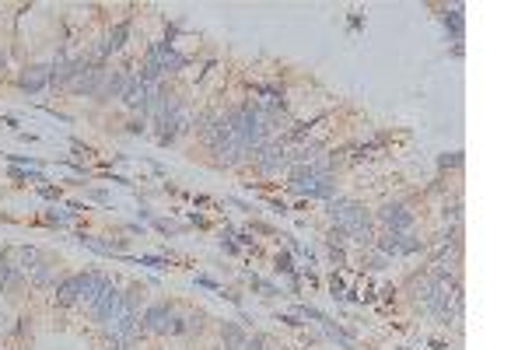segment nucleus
Returning a JSON list of instances; mask_svg holds the SVG:
<instances>
[{
  "instance_id": "obj_15",
  "label": "nucleus",
  "mask_w": 525,
  "mask_h": 350,
  "mask_svg": "<svg viewBox=\"0 0 525 350\" xmlns=\"http://www.w3.org/2000/svg\"><path fill=\"white\" fill-rule=\"evenodd\" d=\"M81 242H84L88 249H95V252H106V256H112V252H116V245H112V242H99L95 235H81Z\"/></svg>"
},
{
  "instance_id": "obj_2",
  "label": "nucleus",
  "mask_w": 525,
  "mask_h": 350,
  "mask_svg": "<svg viewBox=\"0 0 525 350\" xmlns=\"http://www.w3.org/2000/svg\"><path fill=\"white\" fill-rule=\"evenodd\" d=\"M119 312H123V294H119L112 284H109V288H106V291H102V294H99L92 305H88V315H92L95 322H102V326H109V322H112Z\"/></svg>"
},
{
  "instance_id": "obj_13",
  "label": "nucleus",
  "mask_w": 525,
  "mask_h": 350,
  "mask_svg": "<svg viewBox=\"0 0 525 350\" xmlns=\"http://www.w3.org/2000/svg\"><path fill=\"white\" fill-rule=\"evenodd\" d=\"M322 329H326V333H329V336H333V340H336V343H343V347H347V350H354V340H350V336H347V333H343V329H340V326H333V322H329V319H322Z\"/></svg>"
},
{
  "instance_id": "obj_1",
  "label": "nucleus",
  "mask_w": 525,
  "mask_h": 350,
  "mask_svg": "<svg viewBox=\"0 0 525 350\" xmlns=\"http://www.w3.org/2000/svg\"><path fill=\"white\" fill-rule=\"evenodd\" d=\"M329 217L336 224V231L358 245H372L375 235H372V224H368V214L361 203H350V200H333L329 203Z\"/></svg>"
},
{
  "instance_id": "obj_8",
  "label": "nucleus",
  "mask_w": 525,
  "mask_h": 350,
  "mask_svg": "<svg viewBox=\"0 0 525 350\" xmlns=\"http://www.w3.org/2000/svg\"><path fill=\"white\" fill-rule=\"evenodd\" d=\"M109 284H112V281H109L106 274H84V277H81V305H92Z\"/></svg>"
},
{
  "instance_id": "obj_9",
  "label": "nucleus",
  "mask_w": 525,
  "mask_h": 350,
  "mask_svg": "<svg viewBox=\"0 0 525 350\" xmlns=\"http://www.w3.org/2000/svg\"><path fill=\"white\" fill-rule=\"evenodd\" d=\"M147 99H151V88L140 77H133L130 88H126V95H123V106L126 109H147Z\"/></svg>"
},
{
  "instance_id": "obj_11",
  "label": "nucleus",
  "mask_w": 525,
  "mask_h": 350,
  "mask_svg": "<svg viewBox=\"0 0 525 350\" xmlns=\"http://www.w3.org/2000/svg\"><path fill=\"white\" fill-rule=\"evenodd\" d=\"M56 301H60V305H77V301H81V277H67V281H60V288H56Z\"/></svg>"
},
{
  "instance_id": "obj_22",
  "label": "nucleus",
  "mask_w": 525,
  "mask_h": 350,
  "mask_svg": "<svg viewBox=\"0 0 525 350\" xmlns=\"http://www.w3.org/2000/svg\"><path fill=\"white\" fill-rule=\"evenodd\" d=\"M242 350H262V340H249V343H245Z\"/></svg>"
},
{
  "instance_id": "obj_21",
  "label": "nucleus",
  "mask_w": 525,
  "mask_h": 350,
  "mask_svg": "<svg viewBox=\"0 0 525 350\" xmlns=\"http://www.w3.org/2000/svg\"><path fill=\"white\" fill-rule=\"evenodd\" d=\"M197 284H203V288H210V291H221V284L210 281V277H197Z\"/></svg>"
},
{
  "instance_id": "obj_5",
  "label": "nucleus",
  "mask_w": 525,
  "mask_h": 350,
  "mask_svg": "<svg viewBox=\"0 0 525 350\" xmlns=\"http://www.w3.org/2000/svg\"><path fill=\"white\" fill-rule=\"evenodd\" d=\"M378 242V249L385 252V256H403V252H417V249H424V242L420 238H413L410 231H403V235H396V231H385L382 238H375Z\"/></svg>"
},
{
  "instance_id": "obj_23",
  "label": "nucleus",
  "mask_w": 525,
  "mask_h": 350,
  "mask_svg": "<svg viewBox=\"0 0 525 350\" xmlns=\"http://www.w3.org/2000/svg\"><path fill=\"white\" fill-rule=\"evenodd\" d=\"M0 67H4V49H0Z\"/></svg>"
},
{
  "instance_id": "obj_7",
  "label": "nucleus",
  "mask_w": 525,
  "mask_h": 350,
  "mask_svg": "<svg viewBox=\"0 0 525 350\" xmlns=\"http://www.w3.org/2000/svg\"><path fill=\"white\" fill-rule=\"evenodd\" d=\"M172 322H175V312L168 305H151L144 312V319H140V326L147 333H172Z\"/></svg>"
},
{
  "instance_id": "obj_10",
  "label": "nucleus",
  "mask_w": 525,
  "mask_h": 350,
  "mask_svg": "<svg viewBox=\"0 0 525 350\" xmlns=\"http://www.w3.org/2000/svg\"><path fill=\"white\" fill-rule=\"evenodd\" d=\"M46 84H49V67H28L22 74V88H25V92H42Z\"/></svg>"
},
{
  "instance_id": "obj_17",
  "label": "nucleus",
  "mask_w": 525,
  "mask_h": 350,
  "mask_svg": "<svg viewBox=\"0 0 525 350\" xmlns=\"http://www.w3.org/2000/svg\"><path fill=\"white\" fill-rule=\"evenodd\" d=\"M133 262H140V267H154V270L165 267V259H158V256H140V259H133Z\"/></svg>"
},
{
  "instance_id": "obj_16",
  "label": "nucleus",
  "mask_w": 525,
  "mask_h": 350,
  "mask_svg": "<svg viewBox=\"0 0 525 350\" xmlns=\"http://www.w3.org/2000/svg\"><path fill=\"white\" fill-rule=\"evenodd\" d=\"M11 281H15V267L0 259V284H11Z\"/></svg>"
},
{
  "instance_id": "obj_6",
  "label": "nucleus",
  "mask_w": 525,
  "mask_h": 350,
  "mask_svg": "<svg viewBox=\"0 0 525 350\" xmlns=\"http://www.w3.org/2000/svg\"><path fill=\"white\" fill-rule=\"evenodd\" d=\"M378 221L385 224V231H396V235H403V231L413 228V214H410L403 203H385V207L378 210Z\"/></svg>"
},
{
  "instance_id": "obj_19",
  "label": "nucleus",
  "mask_w": 525,
  "mask_h": 350,
  "mask_svg": "<svg viewBox=\"0 0 525 350\" xmlns=\"http://www.w3.org/2000/svg\"><path fill=\"white\" fill-rule=\"evenodd\" d=\"M459 161H462L459 154H442V158H438V165H442V168H456Z\"/></svg>"
},
{
  "instance_id": "obj_4",
  "label": "nucleus",
  "mask_w": 525,
  "mask_h": 350,
  "mask_svg": "<svg viewBox=\"0 0 525 350\" xmlns=\"http://www.w3.org/2000/svg\"><path fill=\"white\" fill-rule=\"evenodd\" d=\"M130 81H133V74H126V70H102L95 95H99V99H123L126 88H130Z\"/></svg>"
},
{
  "instance_id": "obj_14",
  "label": "nucleus",
  "mask_w": 525,
  "mask_h": 350,
  "mask_svg": "<svg viewBox=\"0 0 525 350\" xmlns=\"http://www.w3.org/2000/svg\"><path fill=\"white\" fill-rule=\"evenodd\" d=\"M224 343H228V350H242V347H245L242 329H238V326H228V329H224Z\"/></svg>"
},
{
  "instance_id": "obj_18",
  "label": "nucleus",
  "mask_w": 525,
  "mask_h": 350,
  "mask_svg": "<svg viewBox=\"0 0 525 350\" xmlns=\"http://www.w3.org/2000/svg\"><path fill=\"white\" fill-rule=\"evenodd\" d=\"M277 270H281V274H291V270H294V267H291V256H288V252H281V256H277Z\"/></svg>"
},
{
  "instance_id": "obj_12",
  "label": "nucleus",
  "mask_w": 525,
  "mask_h": 350,
  "mask_svg": "<svg viewBox=\"0 0 525 350\" xmlns=\"http://www.w3.org/2000/svg\"><path fill=\"white\" fill-rule=\"evenodd\" d=\"M445 28L452 32V39H462V8L445 11Z\"/></svg>"
},
{
  "instance_id": "obj_20",
  "label": "nucleus",
  "mask_w": 525,
  "mask_h": 350,
  "mask_svg": "<svg viewBox=\"0 0 525 350\" xmlns=\"http://www.w3.org/2000/svg\"><path fill=\"white\" fill-rule=\"evenodd\" d=\"M49 221H53V224H67V221H70V214H67V210H56V207H53V210H49Z\"/></svg>"
},
{
  "instance_id": "obj_3",
  "label": "nucleus",
  "mask_w": 525,
  "mask_h": 350,
  "mask_svg": "<svg viewBox=\"0 0 525 350\" xmlns=\"http://www.w3.org/2000/svg\"><path fill=\"white\" fill-rule=\"evenodd\" d=\"M252 161H256V168L262 172V175H274V172H281V168H288V151H284V144H262L256 154H252Z\"/></svg>"
}]
</instances>
